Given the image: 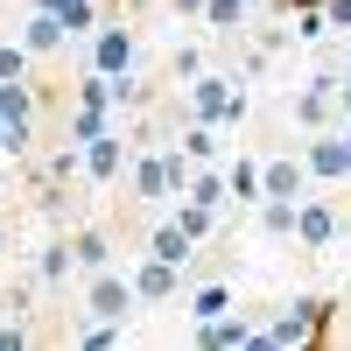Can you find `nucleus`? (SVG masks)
I'll return each instance as SVG.
<instances>
[{"mask_svg":"<svg viewBox=\"0 0 351 351\" xmlns=\"http://www.w3.org/2000/svg\"><path fill=\"white\" fill-rule=\"evenodd\" d=\"M330 337H337V302L330 295H302L274 324H253V344H330Z\"/></svg>","mask_w":351,"mask_h":351,"instance_id":"nucleus-1","label":"nucleus"},{"mask_svg":"<svg viewBox=\"0 0 351 351\" xmlns=\"http://www.w3.org/2000/svg\"><path fill=\"white\" fill-rule=\"evenodd\" d=\"M183 92H190V120H211V127H239L246 120V92L225 71H197Z\"/></svg>","mask_w":351,"mask_h":351,"instance_id":"nucleus-2","label":"nucleus"},{"mask_svg":"<svg viewBox=\"0 0 351 351\" xmlns=\"http://www.w3.org/2000/svg\"><path fill=\"white\" fill-rule=\"evenodd\" d=\"M134 274L127 267H99V274H84V316H99V324H127L134 316Z\"/></svg>","mask_w":351,"mask_h":351,"instance_id":"nucleus-3","label":"nucleus"},{"mask_svg":"<svg viewBox=\"0 0 351 351\" xmlns=\"http://www.w3.org/2000/svg\"><path fill=\"white\" fill-rule=\"evenodd\" d=\"M134 56H141V43H134V28H127V21H99V28H92V49H84V64H92V71L127 77V71H134Z\"/></svg>","mask_w":351,"mask_h":351,"instance_id":"nucleus-4","label":"nucleus"},{"mask_svg":"<svg viewBox=\"0 0 351 351\" xmlns=\"http://www.w3.org/2000/svg\"><path fill=\"white\" fill-rule=\"evenodd\" d=\"M344 239V211L330 197H309L302 190V204H295V246H309V253H324V246H337Z\"/></svg>","mask_w":351,"mask_h":351,"instance_id":"nucleus-5","label":"nucleus"},{"mask_svg":"<svg viewBox=\"0 0 351 351\" xmlns=\"http://www.w3.org/2000/svg\"><path fill=\"white\" fill-rule=\"evenodd\" d=\"M77 155H84V183H92V190L120 183V176H127V134H120V120H112L106 134H92Z\"/></svg>","mask_w":351,"mask_h":351,"instance_id":"nucleus-6","label":"nucleus"},{"mask_svg":"<svg viewBox=\"0 0 351 351\" xmlns=\"http://www.w3.org/2000/svg\"><path fill=\"white\" fill-rule=\"evenodd\" d=\"M330 120H344V112H337V71H316L302 92H295V127L316 134V127H330Z\"/></svg>","mask_w":351,"mask_h":351,"instance_id":"nucleus-7","label":"nucleus"},{"mask_svg":"<svg viewBox=\"0 0 351 351\" xmlns=\"http://www.w3.org/2000/svg\"><path fill=\"white\" fill-rule=\"evenodd\" d=\"M302 162H309V183H351V162H344V134L316 127L302 141Z\"/></svg>","mask_w":351,"mask_h":351,"instance_id":"nucleus-8","label":"nucleus"},{"mask_svg":"<svg viewBox=\"0 0 351 351\" xmlns=\"http://www.w3.org/2000/svg\"><path fill=\"white\" fill-rule=\"evenodd\" d=\"M127 274H134V295L141 302H176V295H183V267H169V260H155V253L134 260Z\"/></svg>","mask_w":351,"mask_h":351,"instance_id":"nucleus-9","label":"nucleus"},{"mask_svg":"<svg viewBox=\"0 0 351 351\" xmlns=\"http://www.w3.org/2000/svg\"><path fill=\"white\" fill-rule=\"evenodd\" d=\"M260 190L267 197H302L309 190V162L302 155H267L260 162Z\"/></svg>","mask_w":351,"mask_h":351,"instance_id":"nucleus-10","label":"nucleus"},{"mask_svg":"<svg viewBox=\"0 0 351 351\" xmlns=\"http://www.w3.org/2000/svg\"><path fill=\"white\" fill-rule=\"evenodd\" d=\"M197 344L204 351H246L253 344V316L225 309V316H211V324H197Z\"/></svg>","mask_w":351,"mask_h":351,"instance_id":"nucleus-11","label":"nucleus"},{"mask_svg":"<svg viewBox=\"0 0 351 351\" xmlns=\"http://www.w3.org/2000/svg\"><path fill=\"white\" fill-rule=\"evenodd\" d=\"M36 281H43V288H71V281H77V253H71L64 232H56V239L36 253Z\"/></svg>","mask_w":351,"mask_h":351,"instance_id":"nucleus-12","label":"nucleus"},{"mask_svg":"<svg viewBox=\"0 0 351 351\" xmlns=\"http://www.w3.org/2000/svg\"><path fill=\"white\" fill-rule=\"evenodd\" d=\"M21 43H28V56H56L71 36H64V21H56L49 8H28V21H21Z\"/></svg>","mask_w":351,"mask_h":351,"instance_id":"nucleus-13","label":"nucleus"},{"mask_svg":"<svg viewBox=\"0 0 351 351\" xmlns=\"http://www.w3.org/2000/svg\"><path fill=\"white\" fill-rule=\"evenodd\" d=\"M148 253H155V260H169V267H190V260H197V239H190L176 218H162V225L148 232Z\"/></svg>","mask_w":351,"mask_h":351,"instance_id":"nucleus-14","label":"nucleus"},{"mask_svg":"<svg viewBox=\"0 0 351 351\" xmlns=\"http://www.w3.org/2000/svg\"><path fill=\"white\" fill-rule=\"evenodd\" d=\"M71 253H77V281L99 274V267H112V239H106L99 225H77V232H71Z\"/></svg>","mask_w":351,"mask_h":351,"instance_id":"nucleus-15","label":"nucleus"},{"mask_svg":"<svg viewBox=\"0 0 351 351\" xmlns=\"http://www.w3.org/2000/svg\"><path fill=\"white\" fill-rule=\"evenodd\" d=\"M225 197L239 204V211H253V204L267 197V190H260V162H253V155H239V162H225Z\"/></svg>","mask_w":351,"mask_h":351,"instance_id":"nucleus-16","label":"nucleus"},{"mask_svg":"<svg viewBox=\"0 0 351 351\" xmlns=\"http://www.w3.org/2000/svg\"><path fill=\"white\" fill-rule=\"evenodd\" d=\"M112 120H120V112H112V106H84V99H71V120H64V141H77V148H84V141H92V134H106Z\"/></svg>","mask_w":351,"mask_h":351,"instance_id":"nucleus-17","label":"nucleus"},{"mask_svg":"<svg viewBox=\"0 0 351 351\" xmlns=\"http://www.w3.org/2000/svg\"><path fill=\"white\" fill-rule=\"evenodd\" d=\"M295 204H302V197H260V204H253L260 232H267V239H295Z\"/></svg>","mask_w":351,"mask_h":351,"instance_id":"nucleus-18","label":"nucleus"},{"mask_svg":"<svg viewBox=\"0 0 351 351\" xmlns=\"http://www.w3.org/2000/svg\"><path fill=\"white\" fill-rule=\"evenodd\" d=\"M253 21V0H204V28L211 36H246Z\"/></svg>","mask_w":351,"mask_h":351,"instance_id":"nucleus-19","label":"nucleus"},{"mask_svg":"<svg viewBox=\"0 0 351 351\" xmlns=\"http://www.w3.org/2000/svg\"><path fill=\"white\" fill-rule=\"evenodd\" d=\"M183 155H190V162H225V127L190 120V127H183Z\"/></svg>","mask_w":351,"mask_h":351,"instance_id":"nucleus-20","label":"nucleus"},{"mask_svg":"<svg viewBox=\"0 0 351 351\" xmlns=\"http://www.w3.org/2000/svg\"><path fill=\"white\" fill-rule=\"evenodd\" d=\"M176 225H183L190 239L204 246V239H218V225H225V211H211V204H190V197H176Z\"/></svg>","mask_w":351,"mask_h":351,"instance_id":"nucleus-21","label":"nucleus"},{"mask_svg":"<svg viewBox=\"0 0 351 351\" xmlns=\"http://www.w3.org/2000/svg\"><path fill=\"white\" fill-rule=\"evenodd\" d=\"M190 324H211V316H225L232 309V281H204V288H190Z\"/></svg>","mask_w":351,"mask_h":351,"instance_id":"nucleus-22","label":"nucleus"},{"mask_svg":"<svg viewBox=\"0 0 351 351\" xmlns=\"http://www.w3.org/2000/svg\"><path fill=\"white\" fill-rule=\"evenodd\" d=\"M56 21H64L71 43H92V28H99L106 14H99V0H64V8H56Z\"/></svg>","mask_w":351,"mask_h":351,"instance_id":"nucleus-23","label":"nucleus"},{"mask_svg":"<svg viewBox=\"0 0 351 351\" xmlns=\"http://www.w3.org/2000/svg\"><path fill=\"white\" fill-rule=\"evenodd\" d=\"M330 36V14L324 8H295V21H288V43H324Z\"/></svg>","mask_w":351,"mask_h":351,"instance_id":"nucleus-24","label":"nucleus"},{"mask_svg":"<svg viewBox=\"0 0 351 351\" xmlns=\"http://www.w3.org/2000/svg\"><path fill=\"white\" fill-rule=\"evenodd\" d=\"M28 64H36V56H28L21 36H14V43H0V77H28Z\"/></svg>","mask_w":351,"mask_h":351,"instance_id":"nucleus-25","label":"nucleus"},{"mask_svg":"<svg viewBox=\"0 0 351 351\" xmlns=\"http://www.w3.org/2000/svg\"><path fill=\"white\" fill-rule=\"evenodd\" d=\"M197 71H204V49H197V43H183V49L169 56V77H176V84H190Z\"/></svg>","mask_w":351,"mask_h":351,"instance_id":"nucleus-26","label":"nucleus"},{"mask_svg":"<svg viewBox=\"0 0 351 351\" xmlns=\"http://www.w3.org/2000/svg\"><path fill=\"white\" fill-rule=\"evenodd\" d=\"M77 344H92V351H106V344H120V324H99V316H92V324L77 330Z\"/></svg>","mask_w":351,"mask_h":351,"instance_id":"nucleus-27","label":"nucleus"},{"mask_svg":"<svg viewBox=\"0 0 351 351\" xmlns=\"http://www.w3.org/2000/svg\"><path fill=\"white\" fill-rule=\"evenodd\" d=\"M28 344V324H21V316H8V324H0V351H21Z\"/></svg>","mask_w":351,"mask_h":351,"instance_id":"nucleus-28","label":"nucleus"},{"mask_svg":"<svg viewBox=\"0 0 351 351\" xmlns=\"http://www.w3.org/2000/svg\"><path fill=\"white\" fill-rule=\"evenodd\" d=\"M324 14H330V28H351V0H324Z\"/></svg>","mask_w":351,"mask_h":351,"instance_id":"nucleus-29","label":"nucleus"},{"mask_svg":"<svg viewBox=\"0 0 351 351\" xmlns=\"http://www.w3.org/2000/svg\"><path fill=\"white\" fill-rule=\"evenodd\" d=\"M169 8H176V14H197V21H204V0H169Z\"/></svg>","mask_w":351,"mask_h":351,"instance_id":"nucleus-30","label":"nucleus"},{"mask_svg":"<svg viewBox=\"0 0 351 351\" xmlns=\"http://www.w3.org/2000/svg\"><path fill=\"white\" fill-rule=\"evenodd\" d=\"M14 190V169H8V155H0V197H8Z\"/></svg>","mask_w":351,"mask_h":351,"instance_id":"nucleus-31","label":"nucleus"},{"mask_svg":"<svg viewBox=\"0 0 351 351\" xmlns=\"http://www.w3.org/2000/svg\"><path fill=\"white\" fill-rule=\"evenodd\" d=\"M281 8H288V14H295V8H324V0H281Z\"/></svg>","mask_w":351,"mask_h":351,"instance_id":"nucleus-32","label":"nucleus"},{"mask_svg":"<svg viewBox=\"0 0 351 351\" xmlns=\"http://www.w3.org/2000/svg\"><path fill=\"white\" fill-rule=\"evenodd\" d=\"M0 155H8V120H0Z\"/></svg>","mask_w":351,"mask_h":351,"instance_id":"nucleus-33","label":"nucleus"},{"mask_svg":"<svg viewBox=\"0 0 351 351\" xmlns=\"http://www.w3.org/2000/svg\"><path fill=\"white\" fill-rule=\"evenodd\" d=\"M344 162H351V127H344Z\"/></svg>","mask_w":351,"mask_h":351,"instance_id":"nucleus-34","label":"nucleus"},{"mask_svg":"<svg viewBox=\"0 0 351 351\" xmlns=\"http://www.w3.org/2000/svg\"><path fill=\"white\" fill-rule=\"evenodd\" d=\"M344 56H351V28H344Z\"/></svg>","mask_w":351,"mask_h":351,"instance_id":"nucleus-35","label":"nucleus"},{"mask_svg":"<svg viewBox=\"0 0 351 351\" xmlns=\"http://www.w3.org/2000/svg\"><path fill=\"white\" fill-rule=\"evenodd\" d=\"M344 232H351V211H344Z\"/></svg>","mask_w":351,"mask_h":351,"instance_id":"nucleus-36","label":"nucleus"},{"mask_svg":"<svg viewBox=\"0 0 351 351\" xmlns=\"http://www.w3.org/2000/svg\"><path fill=\"white\" fill-rule=\"evenodd\" d=\"M0 239H8V225H0Z\"/></svg>","mask_w":351,"mask_h":351,"instance_id":"nucleus-37","label":"nucleus"}]
</instances>
